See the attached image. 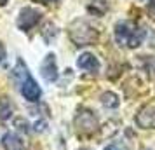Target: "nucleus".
<instances>
[{"label":"nucleus","mask_w":155,"mask_h":150,"mask_svg":"<svg viewBox=\"0 0 155 150\" xmlns=\"http://www.w3.org/2000/svg\"><path fill=\"white\" fill-rule=\"evenodd\" d=\"M61 0H40V4H45V5H49V4H59Z\"/></svg>","instance_id":"a211bd4d"},{"label":"nucleus","mask_w":155,"mask_h":150,"mask_svg":"<svg viewBox=\"0 0 155 150\" xmlns=\"http://www.w3.org/2000/svg\"><path fill=\"white\" fill-rule=\"evenodd\" d=\"M56 35H58V28L54 26V23H45V25H44V30H42L44 40L47 44H51L56 38Z\"/></svg>","instance_id":"ddd939ff"},{"label":"nucleus","mask_w":155,"mask_h":150,"mask_svg":"<svg viewBox=\"0 0 155 150\" xmlns=\"http://www.w3.org/2000/svg\"><path fill=\"white\" fill-rule=\"evenodd\" d=\"M42 129H45V122L44 121H38L35 124V131H42Z\"/></svg>","instance_id":"dca6fc26"},{"label":"nucleus","mask_w":155,"mask_h":150,"mask_svg":"<svg viewBox=\"0 0 155 150\" xmlns=\"http://www.w3.org/2000/svg\"><path fill=\"white\" fill-rule=\"evenodd\" d=\"M14 114V107H12V101L9 100L7 96L0 98V121H7L11 119Z\"/></svg>","instance_id":"9b49d317"},{"label":"nucleus","mask_w":155,"mask_h":150,"mask_svg":"<svg viewBox=\"0 0 155 150\" xmlns=\"http://www.w3.org/2000/svg\"><path fill=\"white\" fill-rule=\"evenodd\" d=\"M21 94L28 101H38L40 96H42V91H40L38 84H37L31 77H26L21 84Z\"/></svg>","instance_id":"0eeeda50"},{"label":"nucleus","mask_w":155,"mask_h":150,"mask_svg":"<svg viewBox=\"0 0 155 150\" xmlns=\"http://www.w3.org/2000/svg\"><path fill=\"white\" fill-rule=\"evenodd\" d=\"M4 150H23V140L16 133H5L2 138Z\"/></svg>","instance_id":"1a4fd4ad"},{"label":"nucleus","mask_w":155,"mask_h":150,"mask_svg":"<svg viewBox=\"0 0 155 150\" xmlns=\"http://www.w3.org/2000/svg\"><path fill=\"white\" fill-rule=\"evenodd\" d=\"M105 150H113V147H106V148Z\"/></svg>","instance_id":"412c9836"},{"label":"nucleus","mask_w":155,"mask_h":150,"mask_svg":"<svg viewBox=\"0 0 155 150\" xmlns=\"http://www.w3.org/2000/svg\"><path fill=\"white\" fill-rule=\"evenodd\" d=\"M42 19V12L35 7H23L18 14V19H16V26L21 30V32H28L35 26L37 23Z\"/></svg>","instance_id":"7ed1b4c3"},{"label":"nucleus","mask_w":155,"mask_h":150,"mask_svg":"<svg viewBox=\"0 0 155 150\" xmlns=\"http://www.w3.org/2000/svg\"><path fill=\"white\" fill-rule=\"evenodd\" d=\"M5 59V47H4V44L0 42V61H4Z\"/></svg>","instance_id":"f3484780"},{"label":"nucleus","mask_w":155,"mask_h":150,"mask_svg":"<svg viewBox=\"0 0 155 150\" xmlns=\"http://www.w3.org/2000/svg\"><path fill=\"white\" fill-rule=\"evenodd\" d=\"M147 35V30L143 26H136L129 21H119L115 25V40L117 44L124 45V47H138Z\"/></svg>","instance_id":"f257e3e1"},{"label":"nucleus","mask_w":155,"mask_h":150,"mask_svg":"<svg viewBox=\"0 0 155 150\" xmlns=\"http://www.w3.org/2000/svg\"><path fill=\"white\" fill-rule=\"evenodd\" d=\"M40 73L47 82H54L58 79V63H56V56L52 52H49L44 58L42 66H40Z\"/></svg>","instance_id":"423d86ee"},{"label":"nucleus","mask_w":155,"mask_h":150,"mask_svg":"<svg viewBox=\"0 0 155 150\" xmlns=\"http://www.w3.org/2000/svg\"><path fill=\"white\" fill-rule=\"evenodd\" d=\"M68 33H70V38L73 40V44L78 45V47L92 45V44H96L99 40V32L89 21H85L82 18H78V19L70 23Z\"/></svg>","instance_id":"f03ea898"},{"label":"nucleus","mask_w":155,"mask_h":150,"mask_svg":"<svg viewBox=\"0 0 155 150\" xmlns=\"http://www.w3.org/2000/svg\"><path fill=\"white\" fill-rule=\"evenodd\" d=\"M77 65L78 68H82L85 72H98L99 70V61L98 58L91 54V52H84V54H80L77 59Z\"/></svg>","instance_id":"6e6552de"},{"label":"nucleus","mask_w":155,"mask_h":150,"mask_svg":"<svg viewBox=\"0 0 155 150\" xmlns=\"http://www.w3.org/2000/svg\"><path fill=\"white\" fill-rule=\"evenodd\" d=\"M14 126L16 128H19L21 131H28V128H30V124L25 121V119H21V117H18V119L14 121Z\"/></svg>","instance_id":"4468645a"},{"label":"nucleus","mask_w":155,"mask_h":150,"mask_svg":"<svg viewBox=\"0 0 155 150\" xmlns=\"http://www.w3.org/2000/svg\"><path fill=\"white\" fill-rule=\"evenodd\" d=\"M85 7L92 14L103 16L108 11V2L106 0H85Z\"/></svg>","instance_id":"9d476101"},{"label":"nucleus","mask_w":155,"mask_h":150,"mask_svg":"<svg viewBox=\"0 0 155 150\" xmlns=\"http://www.w3.org/2000/svg\"><path fill=\"white\" fill-rule=\"evenodd\" d=\"M7 4V0H0V5H5Z\"/></svg>","instance_id":"6ab92c4d"},{"label":"nucleus","mask_w":155,"mask_h":150,"mask_svg":"<svg viewBox=\"0 0 155 150\" xmlns=\"http://www.w3.org/2000/svg\"><path fill=\"white\" fill-rule=\"evenodd\" d=\"M101 105L103 107H106V108H117L119 107V96L113 93V91H106V93H103L101 94Z\"/></svg>","instance_id":"f8f14e48"},{"label":"nucleus","mask_w":155,"mask_h":150,"mask_svg":"<svg viewBox=\"0 0 155 150\" xmlns=\"http://www.w3.org/2000/svg\"><path fill=\"white\" fill-rule=\"evenodd\" d=\"M136 124L143 129H155V101H150L136 114Z\"/></svg>","instance_id":"39448f33"},{"label":"nucleus","mask_w":155,"mask_h":150,"mask_svg":"<svg viewBox=\"0 0 155 150\" xmlns=\"http://www.w3.org/2000/svg\"><path fill=\"white\" fill-rule=\"evenodd\" d=\"M148 12L152 16H155V0H150V4H148Z\"/></svg>","instance_id":"2eb2a0df"},{"label":"nucleus","mask_w":155,"mask_h":150,"mask_svg":"<svg viewBox=\"0 0 155 150\" xmlns=\"http://www.w3.org/2000/svg\"><path fill=\"white\" fill-rule=\"evenodd\" d=\"M78 150H91L89 147H82V148H78Z\"/></svg>","instance_id":"aec40b11"},{"label":"nucleus","mask_w":155,"mask_h":150,"mask_svg":"<svg viewBox=\"0 0 155 150\" xmlns=\"http://www.w3.org/2000/svg\"><path fill=\"white\" fill-rule=\"evenodd\" d=\"M75 128L80 133L91 135L98 129V119L91 110H78V114L75 115Z\"/></svg>","instance_id":"20e7f679"}]
</instances>
